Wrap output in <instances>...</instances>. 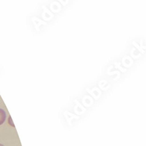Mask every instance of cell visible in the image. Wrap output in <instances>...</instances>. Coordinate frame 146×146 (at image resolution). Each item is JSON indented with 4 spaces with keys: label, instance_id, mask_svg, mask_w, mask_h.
<instances>
[{
    "label": "cell",
    "instance_id": "6da1fadb",
    "mask_svg": "<svg viewBox=\"0 0 146 146\" xmlns=\"http://www.w3.org/2000/svg\"><path fill=\"white\" fill-rule=\"evenodd\" d=\"M5 119H6V113L4 110L0 108V125H2L5 122Z\"/></svg>",
    "mask_w": 146,
    "mask_h": 146
},
{
    "label": "cell",
    "instance_id": "7a4b0ae2",
    "mask_svg": "<svg viewBox=\"0 0 146 146\" xmlns=\"http://www.w3.org/2000/svg\"><path fill=\"white\" fill-rule=\"evenodd\" d=\"M60 1H62V2H64V4H65V2H68V0H60Z\"/></svg>",
    "mask_w": 146,
    "mask_h": 146
},
{
    "label": "cell",
    "instance_id": "3957f363",
    "mask_svg": "<svg viewBox=\"0 0 146 146\" xmlns=\"http://www.w3.org/2000/svg\"><path fill=\"white\" fill-rule=\"evenodd\" d=\"M0 146H4L3 145H2V144H0Z\"/></svg>",
    "mask_w": 146,
    "mask_h": 146
}]
</instances>
